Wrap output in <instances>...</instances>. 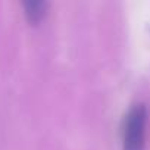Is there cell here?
<instances>
[{"mask_svg":"<svg viewBox=\"0 0 150 150\" xmlns=\"http://www.w3.org/2000/svg\"><path fill=\"white\" fill-rule=\"evenodd\" d=\"M147 122V108L144 103H134L125 118L122 127V150H143Z\"/></svg>","mask_w":150,"mask_h":150,"instance_id":"obj_1","label":"cell"},{"mask_svg":"<svg viewBox=\"0 0 150 150\" xmlns=\"http://www.w3.org/2000/svg\"><path fill=\"white\" fill-rule=\"evenodd\" d=\"M22 6H24V12H25L27 19L31 24H37L44 18L47 8H49V3L46 0H25L22 3Z\"/></svg>","mask_w":150,"mask_h":150,"instance_id":"obj_2","label":"cell"}]
</instances>
